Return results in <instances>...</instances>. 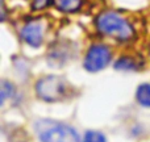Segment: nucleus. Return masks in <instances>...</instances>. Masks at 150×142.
I'll return each mask as SVG.
<instances>
[{"label": "nucleus", "mask_w": 150, "mask_h": 142, "mask_svg": "<svg viewBox=\"0 0 150 142\" xmlns=\"http://www.w3.org/2000/svg\"><path fill=\"white\" fill-rule=\"evenodd\" d=\"M20 36L25 44L32 47H40L44 41V25L38 20L28 21L21 28Z\"/></svg>", "instance_id": "5"}, {"label": "nucleus", "mask_w": 150, "mask_h": 142, "mask_svg": "<svg viewBox=\"0 0 150 142\" xmlns=\"http://www.w3.org/2000/svg\"><path fill=\"white\" fill-rule=\"evenodd\" d=\"M96 28L101 34L113 37L120 42H127L134 36V29L132 24L113 11H107L98 16Z\"/></svg>", "instance_id": "1"}, {"label": "nucleus", "mask_w": 150, "mask_h": 142, "mask_svg": "<svg viewBox=\"0 0 150 142\" xmlns=\"http://www.w3.org/2000/svg\"><path fill=\"white\" fill-rule=\"evenodd\" d=\"M83 142H108L107 137L103 133L98 132V130H88L86 132L84 137H83Z\"/></svg>", "instance_id": "9"}, {"label": "nucleus", "mask_w": 150, "mask_h": 142, "mask_svg": "<svg viewBox=\"0 0 150 142\" xmlns=\"http://www.w3.org/2000/svg\"><path fill=\"white\" fill-rule=\"evenodd\" d=\"M42 142H80L79 136L74 128L69 125L57 124L40 133Z\"/></svg>", "instance_id": "4"}, {"label": "nucleus", "mask_w": 150, "mask_h": 142, "mask_svg": "<svg viewBox=\"0 0 150 142\" xmlns=\"http://www.w3.org/2000/svg\"><path fill=\"white\" fill-rule=\"evenodd\" d=\"M136 100L140 105L150 108V83H142L136 90Z\"/></svg>", "instance_id": "8"}, {"label": "nucleus", "mask_w": 150, "mask_h": 142, "mask_svg": "<svg viewBox=\"0 0 150 142\" xmlns=\"http://www.w3.org/2000/svg\"><path fill=\"white\" fill-rule=\"evenodd\" d=\"M36 92L40 99L49 103L61 100L66 92V83L61 76L47 75L37 82Z\"/></svg>", "instance_id": "2"}, {"label": "nucleus", "mask_w": 150, "mask_h": 142, "mask_svg": "<svg viewBox=\"0 0 150 142\" xmlns=\"http://www.w3.org/2000/svg\"><path fill=\"white\" fill-rule=\"evenodd\" d=\"M83 0H54V5L57 9L65 13H74L80 9Z\"/></svg>", "instance_id": "7"}, {"label": "nucleus", "mask_w": 150, "mask_h": 142, "mask_svg": "<svg viewBox=\"0 0 150 142\" xmlns=\"http://www.w3.org/2000/svg\"><path fill=\"white\" fill-rule=\"evenodd\" d=\"M115 70L119 71H136L140 69L138 66V61H136L134 58L129 57V55H122L119 59H116V62L113 63Z\"/></svg>", "instance_id": "6"}, {"label": "nucleus", "mask_w": 150, "mask_h": 142, "mask_svg": "<svg viewBox=\"0 0 150 142\" xmlns=\"http://www.w3.org/2000/svg\"><path fill=\"white\" fill-rule=\"evenodd\" d=\"M112 61V52L104 44H93L87 50L83 67L88 72H99L107 67Z\"/></svg>", "instance_id": "3"}, {"label": "nucleus", "mask_w": 150, "mask_h": 142, "mask_svg": "<svg viewBox=\"0 0 150 142\" xmlns=\"http://www.w3.org/2000/svg\"><path fill=\"white\" fill-rule=\"evenodd\" d=\"M50 3V0H32L30 5L33 9H44L45 7H47V4Z\"/></svg>", "instance_id": "10"}]
</instances>
